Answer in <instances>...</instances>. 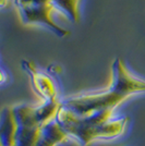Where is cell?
Returning <instances> with one entry per match:
<instances>
[{
    "label": "cell",
    "mask_w": 145,
    "mask_h": 146,
    "mask_svg": "<svg viewBox=\"0 0 145 146\" xmlns=\"http://www.w3.org/2000/svg\"><path fill=\"white\" fill-rule=\"evenodd\" d=\"M115 69V80H112V84L106 92L70 98L62 106L76 116L85 117L106 110H115L131 94L145 92V82L130 75L122 64L116 66Z\"/></svg>",
    "instance_id": "obj_1"
},
{
    "label": "cell",
    "mask_w": 145,
    "mask_h": 146,
    "mask_svg": "<svg viewBox=\"0 0 145 146\" xmlns=\"http://www.w3.org/2000/svg\"><path fill=\"white\" fill-rule=\"evenodd\" d=\"M114 110L96 112L90 116L80 117L72 111L61 107L57 113V121L66 133L82 145H88L94 140L117 137L123 133L128 118L111 120Z\"/></svg>",
    "instance_id": "obj_2"
},
{
    "label": "cell",
    "mask_w": 145,
    "mask_h": 146,
    "mask_svg": "<svg viewBox=\"0 0 145 146\" xmlns=\"http://www.w3.org/2000/svg\"><path fill=\"white\" fill-rule=\"evenodd\" d=\"M68 136L69 135L61 128L59 122L57 120L51 121L43 128L36 146H56V144L66 141Z\"/></svg>",
    "instance_id": "obj_3"
},
{
    "label": "cell",
    "mask_w": 145,
    "mask_h": 146,
    "mask_svg": "<svg viewBox=\"0 0 145 146\" xmlns=\"http://www.w3.org/2000/svg\"><path fill=\"white\" fill-rule=\"evenodd\" d=\"M33 80H34L35 88H36L39 94H42V96L45 98L46 102L57 100L56 99L55 86L49 78H47L46 75H44L42 73L35 71L34 75H33Z\"/></svg>",
    "instance_id": "obj_4"
}]
</instances>
